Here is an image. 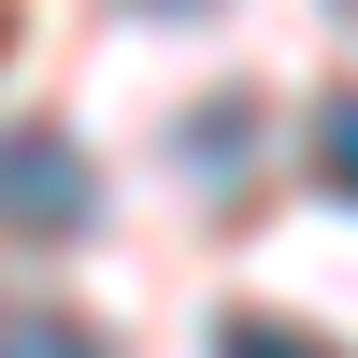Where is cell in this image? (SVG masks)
<instances>
[{
	"mask_svg": "<svg viewBox=\"0 0 358 358\" xmlns=\"http://www.w3.org/2000/svg\"><path fill=\"white\" fill-rule=\"evenodd\" d=\"M101 215V187H86V158L57 129H0V229L15 244H72V229Z\"/></svg>",
	"mask_w": 358,
	"mask_h": 358,
	"instance_id": "obj_1",
	"label": "cell"
},
{
	"mask_svg": "<svg viewBox=\"0 0 358 358\" xmlns=\"http://www.w3.org/2000/svg\"><path fill=\"white\" fill-rule=\"evenodd\" d=\"M0 358H101L72 315H0Z\"/></svg>",
	"mask_w": 358,
	"mask_h": 358,
	"instance_id": "obj_4",
	"label": "cell"
},
{
	"mask_svg": "<svg viewBox=\"0 0 358 358\" xmlns=\"http://www.w3.org/2000/svg\"><path fill=\"white\" fill-rule=\"evenodd\" d=\"M315 187L358 201V86H344V101H315Z\"/></svg>",
	"mask_w": 358,
	"mask_h": 358,
	"instance_id": "obj_2",
	"label": "cell"
},
{
	"mask_svg": "<svg viewBox=\"0 0 358 358\" xmlns=\"http://www.w3.org/2000/svg\"><path fill=\"white\" fill-rule=\"evenodd\" d=\"M158 15H201V0H158Z\"/></svg>",
	"mask_w": 358,
	"mask_h": 358,
	"instance_id": "obj_5",
	"label": "cell"
},
{
	"mask_svg": "<svg viewBox=\"0 0 358 358\" xmlns=\"http://www.w3.org/2000/svg\"><path fill=\"white\" fill-rule=\"evenodd\" d=\"M215 358H330V344H315V330H287V315H229Z\"/></svg>",
	"mask_w": 358,
	"mask_h": 358,
	"instance_id": "obj_3",
	"label": "cell"
}]
</instances>
